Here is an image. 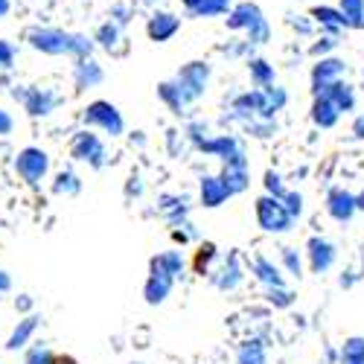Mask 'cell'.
<instances>
[{
    "instance_id": "25",
    "label": "cell",
    "mask_w": 364,
    "mask_h": 364,
    "mask_svg": "<svg viewBox=\"0 0 364 364\" xmlns=\"http://www.w3.org/2000/svg\"><path fill=\"white\" fill-rule=\"evenodd\" d=\"M53 364H79V361H76V358H70V355H58Z\"/></svg>"
},
{
    "instance_id": "28",
    "label": "cell",
    "mask_w": 364,
    "mask_h": 364,
    "mask_svg": "<svg viewBox=\"0 0 364 364\" xmlns=\"http://www.w3.org/2000/svg\"><path fill=\"white\" fill-rule=\"evenodd\" d=\"M358 207H364V196H361V198H358Z\"/></svg>"
},
{
    "instance_id": "18",
    "label": "cell",
    "mask_w": 364,
    "mask_h": 364,
    "mask_svg": "<svg viewBox=\"0 0 364 364\" xmlns=\"http://www.w3.org/2000/svg\"><path fill=\"white\" fill-rule=\"evenodd\" d=\"M55 358L50 355V350H41V347H36L33 353L26 355V364H53Z\"/></svg>"
},
{
    "instance_id": "10",
    "label": "cell",
    "mask_w": 364,
    "mask_h": 364,
    "mask_svg": "<svg viewBox=\"0 0 364 364\" xmlns=\"http://www.w3.org/2000/svg\"><path fill=\"white\" fill-rule=\"evenodd\" d=\"M36 323H38V318H26V321H21V326L12 332V338H9V344H6V347H9V350L23 347V344H26V338L36 332Z\"/></svg>"
},
{
    "instance_id": "14",
    "label": "cell",
    "mask_w": 364,
    "mask_h": 364,
    "mask_svg": "<svg viewBox=\"0 0 364 364\" xmlns=\"http://www.w3.org/2000/svg\"><path fill=\"white\" fill-rule=\"evenodd\" d=\"M312 265H315V271H321V268H326L329 262H332V248L329 245H321V242H312Z\"/></svg>"
},
{
    "instance_id": "2",
    "label": "cell",
    "mask_w": 364,
    "mask_h": 364,
    "mask_svg": "<svg viewBox=\"0 0 364 364\" xmlns=\"http://www.w3.org/2000/svg\"><path fill=\"white\" fill-rule=\"evenodd\" d=\"M47 166H50V161H47V155H44L41 149H23L21 155H18V161H15L18 175H21L23 181H29V184L41 181L44 172H47Z\"/></svg>"
},
{
    "instance_id": "12",
    "label": "cell",
    "mask_w": 364,
    "mask_h": 364,
    "mask_svg": "<svg viewBox=\"0 0 364 364\" xmlns=\"http://www.w3.org/2000/svg\"><path fill=\"white\" fill-rule=\"evenodd\" d=\"M76 79H79V85H97L102 79V70L94 62H82L76 68Z\"/></svg>"
},
{
    "instance_id": "3",
    "label": "cell",
    "mask_w": 364,
    "mask_h": 364,
    "mask_svg": "<svg viewBox=\"0 0 364 364\" xmlns=\"http://www.w3.org/2000/svg\"><path fill=\"white\" fill-rule=\"evenodd\" d=\"M85 119H87V123H94V126H102L108 134H119V132H123V119H119L117 108L108 105V102H94V105L87 108Z\"/></svg>"
},
{
    "instance_id": "9",
    "label": "cell",
    "mask_w": 364,
    "mask_h": 364,
    "mask_svg": "<svg viewBox=\"0 0 364 364\" xmlns=\"http://www.w3.org/2000/svg\"><path fill=\"white\" fill-rule=\"evenodd\" d=\"M166 291H169V277H166V274H158V271H155V277H151L149 286H146V297H149V303H161Z\"/></svg>"
},
{
    "instance_id": "24",
    "label": "cell",
    "mask_w": 364,
    "mask_h": 364,
    "mask_svg": "<svg viewBox=\"0 0 364 364\" xmlns=\"http://www.w3.org/2000/svg\"><path fill=\"white\" fill-rule=\"evenodd\" d=\"M9 9H12L9 0H0V18H6V15H9Z\"/></svg>"
},
{
    "instance_id": "6",
    "label": "cell",
    "mask_w": 364,
    "mask_h": 364,
    "mask_svg": "<svg viewBox=\"0 0 364 364\" xmlns=\"http://www.w3.org/2000/svg\"><path fill=\"white\" fill-rule=\"evenodd\" d=\"M21 100L26 102V111L29 114H50V108H53V94H47V90H44V94H41V90H33V94H21Z\"/></svg>"
},
{
    "instance_id": "19",
    "label": "cell",
    "mask_w": 364,
    "mask_h": 364,
    "mask_svg": "<svg viewBox=\"0 0 364 364\" xmlns=\"http://www.w3.org/2000/svg\"><path fill=\"white\" fill-rule=\"evenodd\" d=\"M79 184L73 175H58V184H55V193H76Z\"/></svg>"
},
{
    "instance_id": "20",
    "label": "cell",
    "mask_w": 364,
    "mask_h": 364,
    "mask_svg": "<svg viewBox=\"0 0 364 364\" xmlns=\"http://www.w3.org/2000/svg\"><path fill=\"white\" fill-rule=\"evenodd\" d=\"M15 58V47L9 41H0V68H9Z\"/></svg>"
},
{
    "instance_id": "23",
    "label": "cell",
    "mask_w": 364,
    "mask_h": 364,
    "mask_svg": "<svg viewBox=\"0 0 364 364\" xmlns=\"http://www.w3.org/2000/svg\"><path fill=\"white\" fill-rule=\"evenodd\" d=\"M100 38H102V44H105V47H111V44H114V38H117V29H114V26H102Z\"/></svg>"
},
{
    "instance_id": "16",
    "label": "cell",
    "mask_w": 364,
    "mask_h": 364,
    "mask_svg": "<svg viewBox=\"0 0 364 364\" xmlns=\"http://www.w3.org/2000/svg\"><path fill=\"white\" fill-rule=\"evenodd\" d=\"M222 9H228V0H201L193 12L196 15H213V12H222Z\"/></svg>"
},
{
    "instance_id": "21",
    "label": "cell",
    "mask_w": 364,
    "mask_h": 364,
    "mask_svg": "<svg viewBox=\"0 0 364 364\" xmlns=\"http://www.w3.org/2000/svg\"><path fill=\"white\" fill-rule=\"evenodd\" d=\"M210 257H213V245H204V248L198 251V257H196V268L201 271V265H204V262H207Z\"/></svg>"
},
{
    "instance_id": "1",
    "label": "cell",
    "mask_w": 364,
    "mask_h": 364,
    "mask_svg": "<svg viewBox=\"0 0 364 364\" xmlns=\"http://www.w3.org/2000/svg\"><path fill=\"white\" fill-rule=\"evenodd\" d=\"M29 44L41 53H50V55L70 53V36L62 33V29H33V33H29Z\"/></svg>"
},
{
    "instance_id": "17",
    "label": "cell",
    "mask_w": 364,
    "mask_h": 364,
    "mask_svg": "<svg viewBox=\"0 0 364 364\" xmlns=\"http://www.w3.org/2000/svg\"><path fill=\"white\" fill-rule=\"evenodd\" d=\"M338 70H341V65H338V62H323V65L315 70V79H318V85H326V82H329L332 76H336Z\"/></svg>"
},
{
    "instance_id": "4",
    "label": "cell",
    "mask_w": 364,
    "mask_h": 364,
    "mask_svg": "<svg viewBox=\"0 0 364 364\" xmlns=\"http://www.w3.org/2000/svg\"><path fill=\"white\" fill-rule=\"evenodd\" d=\"M257 210H259V222H262L265 230H286V225H289V210H283L277 201L262 198Z\"/></svg>"
},
{
    "instance_id": "8",
    "label": "cell",
    "mask_w": 364,
    "mask_h": 364,
    "mask_svg": "<svg viewBox=\"0 0 364 364\" xmlns=\"http://www.w3.org/2000/svg\"><path fill=\"white\" fill-rule=\"evenodd\" d=\"M201 196H204V204H207V207H216V204L228 196V187L219 184L216 178H207V181H204V187H201Z\"/></svg>"
},
{
    "instance_id": "22",
    "label": "cell",
    "mask_w": 364,
    "mask_h": 364,
    "mask_svg": "<svg viewBox=\"0 0 364 364\" xmlns=\"http://www.w3.org/2000/svg\"><path fill=\"white\" fill-rule=\"evenodd\" d=\"M12 132V117L0 108V134H9Z\"/></svg>"
},
{
    "instance_id": "5",
    "label": "cell",
    "mask_w": 364,
    "mask_h": 364,
    "mask_svg": "<svg viewBox=\"0 0 364 364\" xmlns=\"http://www.w3.org/2000/svg\"><path fill=\"white\" fill-rule=\"evenodd\" d=\"M73 158H79V161H87L90 158V161L100 166L102 158H105V151H102V146H100V140L94 134H79L76 143H73Z\"/></svg>"
},
{
    "instance_id": "7",
    "label": "cell",
    "mask_w": 364,
    "mask_h": 364,
    "mask_svg": "<svg viewBox=\"0 0 364 364\" xmlns=\"http://www.w3.org/2000/svg\"><path fill=\"white\" fill-rule=\"evenodd\" d=\"M175 29H178V21L172 15H158L155 21L149 23V36L155 38V41H166L175 33Z\"/></svg>"
},
{
    "instance_id": "13",
    "label": "cell",
    "mask_w": 364,
    "mask_h": 364,
    "mask_svg": "<svg viewBox=\"0 0 364 364\" xmlns=\"http://www.w3.org/2000/svg\"><path fill=\"white\" fill-rule=\"evenodd\" d=\"M344 364H364V341L361 338H353L344 347Z\"/></svg>"
},
{
    "instance_id": "11",
    "label": "cell",
    "mask_w": 364,
    "mask_h": 364,
    "mask_svg": "<svg viewBox=\"0 0 364 364\" xmlns=\"http://www.w3.org/2000/svg\"><path fill=\"white\" fill-rule=\"evenodd\" d=\"M329 201H332V204H329L332 216H336V219H350V213H353V198H350V196L336 193V196H332Z\"/></svg>"
},
{
    "instance_id": "15",
    "label": "cell",
    "mask_w": 364,
    "mask_h": 364,
    "mask_svg": "<svg viewBox=\"0 0 364 364\" xmlns=\"http://www.w3.org/2000/svg\"><path fill=\"white\" fill-rule=\"evenodd\" d=\"M315 119H318V123H323V126H332V123H336V105H332L329 100L318 102V108H315Z\"/></svg>"
},
{
    "instance_id": "26",
    "label": "cell",
    "mask_w": 364,
    "mask_h": 364,
    "mask_svg": "<svg viewBox=\"0 0 364 364\" xmlns=\"http://www.w3.org/2000/svg\"><path fill=\"white\" fill-rule=\"evenodd\" d=\"M6 289H9V277L0 271V291H6Z\"/></svg>"
},
{
    "instance_id": "27",
    "label": "cell",
    "mask_w": 364,
    "mask_h": 364,
    "mask_svg": "<svg viewBox=\"0 0 364 364\" xmlns=\"http://www.w3.org/2000/svg\"><path fill=\"white\" fill-rule=\"evenodd\" d=\"M198 4H201V0H187V6H190V9H196Z\"/></svg>"
}]
</instances>
